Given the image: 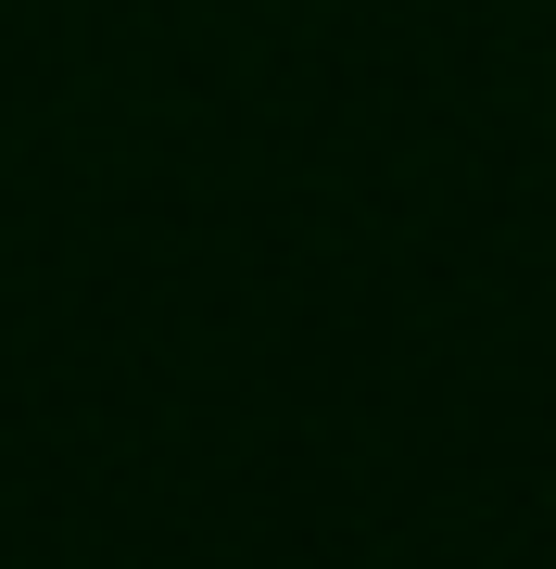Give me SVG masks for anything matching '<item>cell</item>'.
Wrapping results in <instances>:
<instances>
[]
</instances>
